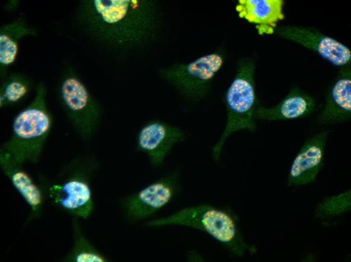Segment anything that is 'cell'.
<instances>
[{
    "label": "cell",
    "instance_id": "6da1fadb",
    "mask_svg": "<svg viewBox=\"0 0 351 262\" xmlns=\"http://www.w3.org/2000/svg\"><path fill=\"white\" fill-rule=\"evenodd\" d=\"M144 225L150 228L181 226L198 230L211 237L233 256L256 252L255 247L244 239L237 215L227 208L207 203L187 206L169 215L148 221Z\"/></svg>",
    "mask_w": 351,
    "mask_h": 262
},
{
    "label": "cell",
    "instance_id": "7a4b0ae2",
    "mask_svg": "<svg viewBox=\"0 0 351 262\" xmlns=\"http://www.w3.org/2000/svg\"><path fill=\"white\" fill-rule=\"evenodd\" d=\"M255 71L253 61L242 59L224 94L226 122L220 138L212 149V157L215 161L219 160L225 142L232 134L243 130L254 133L256 130L255 111L258 105Z\"/></svg>",
    "mask_w": 351,
    "mask_h": 262
},
{
    "label": "cell",
    "instance_id": "3957f363",
    "mask_svg": "<svg viewBox=\"0 0 351 262\" xmlns=\"http://www.w3.org/2000/svg\"><path fill=\"white\" fill-rule=\"evenodd\" d=\"M42 94L14 117L10 137L1 147L21 165L38 161L52 128V118L44 107Z\"/></svg>",
    "mask_w": 351,
    "mask_h": 262
},
{
    "label": "cell",
    "instance_id": "277c9868",
    "mask_svg": "<svg viewBox=\"0 0 351 262\" xmlns=\"http://www.w3.org/2000/svg\"><path fill=\"white\" fill-rule=\"evenodd\" d=\"M98 166L97 161L92 156L75 160L72 172L49 187L54 202L75 216L88 218L94 208L91 180Z\"/></svg>",
    "mask_w": 351,
    "mask_h": 262
},
{
    "label": "cell",
    "instance_id": "5b68a950",
    "mask_svg": "<svg viewBox=\"0 0 351 262\" xmlns=\"http://www.w3.org/2000/svg\"><path fill=\"white\" fill-rule=\"evenodd\" d=\"M180 189V172L172 170L120 199L119 204L124 219L133 224L151 217L169 204Z\"/></svg>",
    "mask_w": 351,
    "mask_h": 262
},
{
    "label": "cell",
    "instance_id": "8992f818",
    "mask_svg": "<svg viewBox=\"0 0 351 262\" xmlns=\"http://www.w3.org/2000/svg\"><path fill=\"white\" fill-rule=\"evenodd\" d=\"M60 91L71 125L82 141H90L99 127L100 117L90 105L87 89L78 79L69 77L63 82Z\"/></svg>",
    "mask_w": 351,
    "mask_h": 262
},
{
    "label": "cell",
    "instance_id": "52a82bcc",
    "mask_svg": "<svg viewBox=\"0 0 351 262\" xmlns=\"http://www.w3.org/2000/svg\"><path fill=\"white\" fill-rule=\"evenodd\" d=\"M223 53L216 51L202 55L181 70L168 75L188 97L202 99L209 93L213 81L224 63Z\"/></svg>",
    "mask_w": 351,
    "mask_h": 262
},
{
    "label": "cell",
    "instance_id": "ba28073f",
    "mask_svg": "<svg viewBox=\"0 0 351 262\" xmlns=\"http://www.w3.org/2000/svg\"><path fill=\"white\" fill-rule=\"evenodd\" d=\"M275 34L316 52L323 59L340 68L350 66L351 51L345 45L312 28L284 25L275 29Z\"/></svg>",
    "mask_w": 351,
    "mask_h": 262
},
{
    "label": "cell",
    "instance_id": "9c48e42d",
    "mask_svg": "<svg viewBox=\"0 0 351 262\" xmlns=\"http://www.w3.org/2000/svg\"><path fill=\"white\" fill-rule=\"evenodd\" d=\"M186 138V132L178 126L152 119L139 129L136 139V149L146 155L152 167L158 168L162 166L174 146Z\"/></svg>",
    "mask_w": 351,
    "mask_h": 262
},
{
    "label": "cell",
    "instance_id": "30bf717a",
    "mask_svg": "<svg viewBox=\"0 0 351 262\" xmlns=\"http://www.w3.org/2000/svg\"><path fill=\"white\" fill-rule=\"evenodd\" d=\"M327 130H322L307 139L294 157L287 175V184L299 187L313 182L323 167Z\"/></svg>",
    "mask_w": 351,
    "mask_h": 262
},
{
    "label": "cell",
    "instance_id": "8fae6325",
    "mask_svg": "<svg viewBox=\"0 0 351 262\" xmlns=\"http://www.w3.org/2000/svg\"><path fill=\"white\" fill-rule=\"evenodd\" d=\"M350 66L341 68L331 85L317 118L321 124L349 121L351 117Z\"/></svg>",
    "mask_w": 351,
    "mask_h": 262
},
{
    "label": "cell",
    "instance_id": "7c38bea8",
    "mask_svg": "<svg viewBox=\"0 0 351 262\" xmlns=\"http://www.w3.org/2000/svg\"><path fill=\"white\" fill-rule=\"evenodd\" d=\"M316 106V101L312 96L294 87L276 105L270 107L258 105L255 117L267 121L299 119L310 115Z\"/></svg>",
    "mask_w": 351,
    "mask_h": 262
},
{
    "label": "cell",
    "instance_id": "4fadbf2b",
    "mask_svg": "<svg viewBox=\"0 0 351 262\" xmlns=\"http://www.w3.org/2000/svg\"><path fill=\"white\" fill-rule=\"evenodd\" d=\"M283 4L282 0H239L236 10L240 17L258 26L260 33L270 34L284 18Z\"/></svg>",
    "mask_w": 351,
    "mask_h": 262
},
{
    "label": "cell",
    "instance_id": "5bb4252c",
    "mask_svg": "<svg viewBox=\"0 0 351 262\" xmlns=\"http://www.w3.org/2000/svg\"><path fill=\"white\" fill-rule=\"evenodd\" d=\"M0 165L3 172L18 193L34 212L39 210L42 204V193L38 185L7 154L0 151Z\"/></svg>",
    "mask_w": 351,
    "mask_h": 262
},
{
    "label": "cell",
    "instance_id": "9a60e30c",
    "mask_svg": "<svg viewBox=\"0 0 351 262\" xmlns=\"http://www.w3.org/2000/svg\"><path fill=\"white\" fill-rule=\"evenodd\" d=\"M350 209V190L344 191L323 200L317 206L315 213L321 218L341 215Z\"/></svg>",
    "mask_w": 351,
    "mask_h": 262
},
{
    "label": "cell",
    "instance_id": "2e32d148",
    "mask_svg": "<svg viewBox=\"0 0 351 262\" xmlns=\"http://www.w3.org/2000/svg\"><path fill=\"white\" fill-rule=\"evenodd\" d=\"M78 230L72 260L75 262H106L108 259L98 251Z\"/></svg>",
    "mask_w": 351,
    "mask_h": 262
},
{
    "label": "cell",
    "instance_id": "e0dca14e",
    "mask_svg": "<svg viewBox=\"0 0 351 262\" xmlns=\"http://www.w3.org/2000/svg\"><path fill=\"white\" fill-rule=\"evenodd\" d=\"M130 1L95 0L96 11L103 19L108 23H114L122 19L126 15Z\"/></svg>",
    "mask_w": 351,
    "mask_h": 262
},
{
    "label": "cell",
    "instance_id": "ac0fdd59",
    "mask_svg": "<svg viewBox=\"0 0 351 262\" xmlns=\"http://www.w3.org/2000/svg\"><path fill=\"white\" fill-rule=\"evenodd\" d=\"M28 86L23 81L12 80L4 86L1 95V106L16 103L27 94Z\"/></svg>",
    "mask_w": 351,
    "mask_h": 262
},
{
    "label": "cell",
    "instance_id": "d6986e66",
    "mask_svg": "<svg viewBox=\"0 0 351 262\" xmlns=\"http://www.w3.org/2000/svg\"><path fill=\"white\" fill-rule=\"evenodd\" d=\"M17 51L16 44L8 36H0V61L5 64L12 63Z\"/></svg>",
    "mask_w": 351,
    "mask_h": 262
},
{
    "label": "cell",
    "instance_id": "ffe728a7",
    "mask_svg": "<svg viewBox=\"0 0 351 262\" xmlns=\"http://www.w3.org/2000/svg\"><path fill=\"white\" fill-rule=\"evenodd\" d=\"M202 258L201 255L195 251L189 252L187 254V259L191 261H199V260L202 259Z\"/></svg>",
    "mask_w": 351,
    "mask_h": 262
}]
</instances>
